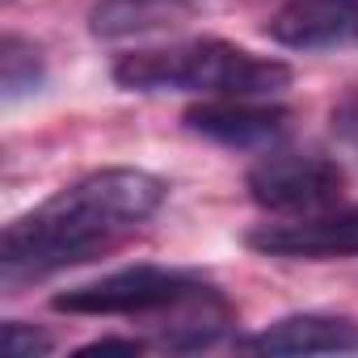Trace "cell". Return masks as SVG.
Masks as SVG:
<instances>
[{"label": "cell", "mask_w": 358, "mask_h": 358, "mask_svg": "<svg viewBox=\"0 0 358 358\" xmlns=\"http://www.w3.org/2000/svg\"><path fill=\"white\" fill-rule=\"evenodd\" d=\"M164 199L169 186L148 169H93L5 228L0 278H5V287H17L93 262L127 232L148 224L164 207Z\"/></svg>", "instance_id": "obj_1"}, {"label": "cell", "mask_w": 358, "mask_h": 358, "mask_svg": "<svg viewBox=\"0 0 358 358\" xmlns=\"http://www.w3.org/2000/svg\"><path fill=\"white\" fill-rule=\"evenodd\" d=\"M114 85L131 93H207V97H274L291 85V68L224 38H186L139 47L114 59Z\"/></svg>", "instance_id": "obj_2"}, {"label": "cell", "mask_w": 358, "mask_h": 358, "mask_svg": "<svg viewBox=\"0 0 358 358\" xmlns=\"http://www.w3.org/2000/svg\"><path fill=\"white\" fill-rule=\"evenodd\" d=\"M215 282L203 270H177V266H127L80 282L51 299L55 312L68 316H156L173 312L199 295H211Z\"/></svg>", "instance_id": "obj_3"}, {"label": "cell", "mask_w": 358, "mask_h": 358, "mask_svg": "<svg viewBox=\"0 0 358 358\" xmlns=\"http://www.w3.org/2000/svg\"><path fill=\"white\" fill-rule=\"evenodd\" d=\"M245 190L262 211L312 215L337 207L345 194V169L320 152H270L249 169Z\"/></svg>", "instance_id": "obj_4"}, {"label": "cell", "mask_w": 358, "mask_h": 358, "mask_svg": "<svg viewBox=\"0 0 358 358\" xmlns=\"http://www.w3.org/2000/svg\"><path fill=\"white\" fill-rule=\"evenodd\" d=\"M245 245L253 253L287 262L358 257V207H324L312 215H295L287 224H262L245 236Z\"/></svg>", "instance_id": "obj_5"}, {"label": "cell", "mask_w": 358, "mask_h": 358, "mask_svg": "<svg viewBox=\"0 0 358 358\" xmlns=\"http://www.w3.org/2000/svg\"><path fill=\"white\" fill-rule=\"evenodd\" d=\"M186 131L224 148H270L291 131V110L270 97H207L182 114Z\"/></svg>", "instance_id": "obj_6"}, {"label": "cell", "mask_w": 358, "mask_h": 358, "mask_svg": "<svg viewBox=\"0 0 358 358\" xmlns=\"http://www.w3.org/2000/svg\"><path fill=\"white\" fill-rule=\"evenodd\" d=\"M266 34L291 51L358 43V0H291L266 22Z\"/></svg>", "instance_id": "obj_7"}, {"label": "cell", "mask_w": 358, "mask_h": 358, "mask_svg": "<svg viewBox=\"0 0 358 358\" xmlns=\"http://www.w3.org/2000/svg\"><path fill=\"white\" fill-rule=\"evenodd\" d=\"M253 354H350L358 350V320L333 312H295L245 341Z\"/></svg>", "instance_id": "obj_8"}, {"label": "cell", "mask_w": 358, "mask_h": 358, "mask_svg": "<svg viewBox=\"0 0 358 358\" xmlns=\"http://www.w3.org/2000/svg\"><path fill=\"white\" fill-rule=\"evenodd\" d=\"M177 17H186V9L177 0H106L89 13L93 34L101 38H122V34H139V30H156V26H173Z\"/></svg>", "instance_id": "obj_9"}, {"label": "cell", "mask_w": 358, "mask_h": 358, "mask_svg": "<svg viewBox=\"0 0 358 358\" xmlns=\"http://www.w3.org/2000/svg\"><path fill=\"white\" fill-rule=\"evenodd\" d=\"M43 76H47L43 51L22 34H5V43H0V85H5V101L13 106V101L38 93Z\"/></svg>", "instance_id": "obj_10"}, {"label": "cell", "mask_w": 358, "mask_h": 358, "mask_svg": "<svg viewBox=\"0 0 358 358\" xmlns=\"http://www.w3.org/2000/svg\"><path fill=\"white\" fill-rule=\"evenodd\" d=\"M0 345H5L9 358H43L51 354V333L34 329V324H22V320H5V329H0Z\"/></svg>", "instance_id": "obj_11"}, {"label": "cell", "mask_w": 358, "mask_h": 358, "mask_svg": "<svg viewBox=\"0 0 358 358\" xmlns=\"http://www.w3.org/2000/svg\"><path fill=\"white\" fill-rule=\"evenodd\" d=\"M333 135H341L345 143H354L358 148V89H350L337 106H333Z\"/></svg>", "instance_id": "obj_12"}, {"label": "cell", "mask_w": 358, "mask_h": 358, "mask_svg": "<svg viewBox=\"0 0 358 358\" xmlns=\"http://www.w3.org/2000/svg\"><path fill=\"white\" fill-rule=\"evenodd\" d=\"M148 345L139 341V337H97V341H89V345H80L76 350V358H93V354H127V358H135V354H143Z\"/></svg>", "instance_id": "obj_13"}]
</instances>
